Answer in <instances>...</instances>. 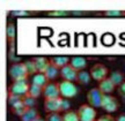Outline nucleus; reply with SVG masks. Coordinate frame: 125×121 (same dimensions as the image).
<instances>
[{
	"label": "nucleus",
	"mask_w": 125,
	"mask_h": 121,
	"mask_svg": "<svg viewBox=\"0 0 125 121\" xmlns=\"http://www.w3.org/2000/svg\"><path fill=\"white\" fill-rule=\"evenodd\" d=\"M71 108V103L68 99L62 97L53 99H44V111L46 113H60L67 112Z\"/></svg>",
	"instance_id": "1"
},
{
	"label": "nucleus",
	"mask_w": 125,
	"mask_h": 121,
	"mask_svg": "<svg viewBox=\"0 0 125 121\" xmlns=\"http://www.w3.org/2000/svg\"><path fill=\"white\" fill-rule=\"evenodd\" d=\"M29 82L28 80H22V81H15L8 88V95L10 96H15L19 98H24L26 96H28V91H29Z\"/></svg>",
	"instance_id": "2"
},
{
	"label": "nucleus",
	"mask_w": 125,
	"mask_h": 121,
	"mask_svg": "<svg viewBox=\"0 0 125 121\" xmlns=\"http://www.w3.org/2000/svg\"><path fill=\"white\" fill-rule=\"evenodd\" d=\"M58 86H59L60 97L64 99L74 98L76 95H78V86L73 82H68V81L62 80V82L58 83Z\"/></svg>",
	"instance_id": "3"
},
{
	"label": "nucleus",
	"mask_w": 125,
	"mask_h": 121,
	"mask_svg": "<svg viewBox=\"0 0 125 121\" xmlns=\"http://www.w3.org/2000/svg\"><path fill=\"white\" fill-rule=\"evenodd\" d=\"M9 76L13 80V82L15 81H22L28 78V72L26 69L24 62H15L9 67Z\"/></svg>",
	"instance_id": "4"
},
{
	"label": "nucleus",
	"mask_w": 125,
	"mask_h": 121,
	"mask_svg": "<svg viewBox=\"0 0 125 121\" xmlns=\"http://www.w3.org/2000/svg\"><path fill=\"white\" fill-rule=\"evenodd\" d=\"M76 114L80 121H96V117H97L96 110L89 106L88 104H83L79 106Z\"/></svg>",
	"instance_id": "5"
},
{
	"label": "nucleus",
	"mask_w": 125,
	"mask_h": 121,
	"mask_svg": "<svg viewBox=\"0 0 125 121\" xmlns=\"http://www.w3.org/2000/svg\"><path fill=\"white\" fill-rule=\"evenodd\" d=\"M101 108H103L108 114H111V113L116 112L117 110L119 108V102L112 95H103Z\"/></svg>",
	"instance_id": "6"
},
{
	"label": "nucleus",
	"mask_w": 125,
	"mask_h": 121,
	"mask_svg": "<svg viewBox=\"0 0 125 121\" xmlns=\"http://www.w3.org/2000/svg\"><path fill=\"white\" fill-rule=\"evenodd\" d=\"M89 74L92 76V80L101 82L104 78H107L109 75V69H108L103 63H95L93 67L90 68Z\"/></svg>",
	"instance_id": "7"
},
{
	"label": "nucleus",
	"mask_w": 125,
	"mask_h": 121,
	"mask_svg": "<svg viewBox=\"0 0 125 121\" xmlns=\"http://www.w3.org/2000/svg\"><path fill=\"white\" fill-rule=\"evenodd\" d=\"M87 102L88 105L92 106L94 108H98L101 107V104H102V99H103V94L98 90V88H92V89L87 92Z\"/></svg>",
	"instance_id": "8"
},
{
	"label": "nucleus",
	"mask_w": 125,
	"mask_h": 121,
	"mask_svg": "<svg viewBox=\"0 0 125 121\" xmlns=\"http://www.w3.org/2000/svg\"><path fill=\"white\" fill-rule=\"evenodd\" d=\"M43 96H44V99L59 98L60 94H59L58 83H56V82H49L43 88Z\"/></svg>",
	"instance_id": "9"
},
{
	"label": "nucleus",
	"mask_w": 125,
	"mask_h": 121,
	"mask_svg": "<svg viewBox=\"0 0 125 121\" xmlns=\"http://www.w3.org/2000/svg\"><path fill=\"white\" fill-rule=\"evenodd\" d=\"M59 75L62 76V78L64 81H68V82H76V76H78V72H76L74 68L70 66V65H67L65 66L64 68L60 69V72H59Z\"/></svg>",
	"instance_id": "10"
},
{
	"label": "nucleus",
	"mask_w": 125,
	"mask_h": 121,
	"mask_svg": "<svg viewBox=\"0 0 125 121\" xmlns=\"http://www.w3.org/2000/svg\"><path fill=\"white\" fill-rule=\"evenodd\" d=\"M50 65H52L54 67H57L58 69H62L65 66L70 65V58L65 57V55H53L49 59Z\"/></svg>",
	"instance_id": "11"
},
{
	"label": "nucleus",
	"mask_w": 125,
	"mask_h": 121,
	"mask_svg": "<svg viewBox=\"0 0 125 121\" xmlns=\"http://www.w3.org/2000/svg\"><path fill=\"white\" fill-rule=\"evenodd\" d=\"M98 90L102 92L103 95H111L114 91H115V89H116V86H115V84L112 83L111 81L109 80V77H107V78H104L103 81H101V82H98Z\"/></svg>",
	"instance_id": "12"
},
{
	"label": "nucleus",
	"mask_w": 125,
	"mask_h": 121,
	"mask_svg": "<svg viewBox=\"0 0 125 121\" xmlns=\"http://www.w3.org/2000/svg\"><path fill=\"white\" fill-rule=\"evenodd\" d=\"M70 66H72L76 72L85 70V68L87 67V60L83 57L76 55V57H73L70 59Z\"/></svg>",
	"instance_id": "13"
},
{
	"label": "nucleus",
	"mask_w": 125,
	"mask_h": 121,
	"mask_svg": "<svg viewBox=\"0 0 125 121\" xmlns=\"http://www.w3.org/2000/svg\"><path fill=\"white\" fill-rule=\"evenodd\" d=\"M32 61L35 63L37 73H44L50 65L49 59H46L45 57H35V58L32 59Z\"/></svg>",
	"instance_id": "14"
},
{
	"label": "nucleus",
	"mask_w": 125,
	"mask_h": 121,
	"mask_svg": "<svg viewBox=\"0 0 125 121\" xmlns=\"http://www.w3.org/2000/svg\"><path fill=\"white\" fill-rule=\"evenodd\" d=\"M108 77L115 84V86H119L123 82H125V75L121 70H114V72H111L109 74Z\"/></svg>",
	"instance_id": "15"
},
{
	"label": "nucleus",
	"mask_w": 125,
	"mask_h": 121,
	"mask_svg": "<svg viewBox=\"0 0 125 121\" xmlns=\"http://www.w3.org/2000/svg\"><path fill=\"white\" fill-rule=\"evenodd\" d=\"M27 108L28 107L24 105V103H23V99L19 100L16 103H14L13 105H10V111H12V113L15 114V115H18V117H22V114L27 111Z\"/></svg>",
	"instance_id": "16"
},
{
	"label": "nucleus",
	"mask_w": 125,
	"mask_h": 121,
	"mask_svg": "<svg viewBox=\"0 0 125 121\" xmlns=\"http://www.w3.org/2000/svg\"><path fill=\"white\" fill-rule=\"evenodd\" d=\"M48 83H49V80L46 78V76L44 75V73H36L35 75L32 76V80H31V84L41 86L42 89H43Z\"/></svg>",
	"instance_id": "17"
},
{
	"label": "nucleus",
	"mask_w": 125,
	"mask_h": 121,
	"mask_svg": "<svg viewBox=\"0 0 125 121\" xmlns=\"http://www.w3.org/2000/svg\"><path fill=\"white\" fill-rule=\"evenodd\" d=\"M38 117H41L38 111L35 107L27 108V111L22 114V117H20L21 121H35Z\"/></svg>",
	"instance_id": "18"
},
{
	"label": "nucleus",
	"mask_w": 125,
	"mask_h": 121,
	"mask_svg": "<svg viewBox=\"0 0 125 121\" xmlns=\"http://www.w3.org/2000/svg\"><path fill=\"white\" fill-rule=\"evenodd\" d=\"M90 80H92V76H90L89 72L87 70H81V72H78V76H76V82L81 85H87L89 84Z\"/></svg>",
	"instance_id": "19"
},
{
	"label": "nucleus",
	"mask_w": 125,
	"mask_h": 121,
	"mask_svg": "<svg viewBox=\"0 0 125 121\" xmlns=\"http://www.w3.org/2000/svg\"><path fill=\"white\" fill-rule=\"evenodd\" d=\"M59 72H60V69H58L57 67H54L52 65H49V67L46 68V70L44 72V75L49 80V82H51V81L57 78V76L59 75Z\"/></svg>",
	"instance_id": "20"
},
{
	"label": "nucleus",
	"mask_w": 125,
	"mask_h": 121,
	"mask_svg": "<svg viewBox=\"0 0 125 121\" xmlns=\"http://www.w3.org/2000/svg\"><path fill=\"white\" fill-rule=\"evenodd\" d=\"M43 95V89L41 86H37L35 84H30L29 86V91H28V96L31 97V98H40L41 96Z\"/></svg>",
	"instance_id": "21"
},
{
	"label": "nucleus",
	"mask_w": 125,
	"mask_h": 121,
	"mask_svg": "<svg viewBox=\"0 0 125 121\" xmlns=\"http://www.w3.org/2000/svg\"><path fill=\"white\" fill-rule=\"evenodd\" d=\"M15 36H16V29H15V26H14L13 23H9L8 27H7V39H8V43L10 45L14 43Z\"/></svg>",
	"instance_id": "22"
},
{
	"label": "nucleus",
	"mask_w": 125,
	"mask_h": 121,
	"mask_svg": "<svg viewBox=\"0 0 125 121\" xmlns=\"http://www.w3.org/2000/svg\"><path fill=\"white\" fill-rule=\"evenodd\" d=\"M62 121H80L76 114V111L70 110L62 114Z\"/></svg>",
	"instance_id": "23"
},
{
	"label": "nucleus",
	"mask_w": 125,
	"mask_h": 121,
	"mask_svg": "<svg viewBox=\"0 0 125 121\" xmlns=\"http://www.w3.org/2000/svg\"><path fill=\"white\" fill-rule=\"evenodd\" d=\"M24 66H26V69H27L28 72V75L30 76V75H35L36 73H37V70H36V67H35V63H34V61L32 60H27L26 62H24Z\"/></svg>",
	"instance_id": "24"
},
{
	"label": "nucleus",
	"mask_w": 125,
	"mask_h": 121,
	"mask_svg": "<svg viewBox=\"0 0 125 121\" xmlns=\"http://www.w3.org/2000/svg\"><path fill=\"white\" fill-rule=\"evenodd\" d=\"M104 15L109 17H122L125 16V10H107L104 12Z\"/></svg>",
	"instance_id": "25"
},
{
	"label": "nucleus",
	"mask_w": 125,
	"mask_h": 121,
	"mask_svg": "<svg viewBox=\"0 0 125 121\" xmlns=\"http://www.w3.org/2000/svg\"><path fill=\"white\" fill-rule=\"evenodd\" d=\"M45 121H62V115L60 113H48Z\"/></svg>",
	"instance_id": "26"
},
{
	"label": "nucleus",
	"mask_w": 125,
	"mask_h": 121,
	"mask_svg": "<svg viewBox=\"0 0 125 121\" xmlns=\"http://www.w3.org/2000/svg\"><path fill=\"white\" fill-rule=\"evenodd\" d=\"M23 103H24V105H26L28 108H31V107H35L37 102H36L35 98H31L29 96H26V97L23 98Z\"/></svg>",
	"instance_id": "27"
},
{
	"label": "nucleus",
	"mask_w": 125,
	"mask_h": 121,
	"mask_svg": "<svg viewBox=\"0 0 125 121\" xmlns=\"http://www.w3.org/2000/svg\"><path fill=\"white\" fill-rule=\"evenodd\" d=\"M96 121H116V118H114L111 114H104L98 118Z\"/></svg>",
	"instance_id": "28"
},
{
	"label": "nucleus",
	"mask_w": 125,
	"mask_h": 121,
	"mask_svg": "<svg viewBox=\"0 0 125 121\" xmlns=\"http://www.w3.org/2000/svg\"><path fill=\"white\" fill-rule=\"evenodd\" d=\"M118 94L121 95L122 97L125 98V82H123V83L118 86Z\"/></svg>",
	"instance_id": "29"
},
{
	"label": "nucleus",
	"mask_w": 125,
	"mask_h": 121,
	"mask_svg": "<svg viewBox=\"0 0 125 121\" xmlns=\"http://www.w3.org/2000/svg\"><path fill=\"white\" fill-rule=\"evenodd\" d=\"M67 12H51V13H49V15H52V16H54V15H59V16H62V15H66Z\"/></svg>",
	"instance_id": "30"
},
{
	"label": "nucleus",
	"mask_w": 125,
	"mask_h": 121,
	"mask_svg": "<svg viewBox=\"0 0 125 121\" xmlns=\"http://www.w3.org/2000/svg\"><path fill=\"white\" fill-rule=\"evenodd\" d=\"M116 121H125V113H122L116 118Z\"/></svg>",
	"instance_id": "31"
},
{
	"label": "nucleus",
	"mask_w": 125,
	"mask_h": 121,
	"mask_svg": "<svg viewBox=\"0 0 125 121\" xmlns=\"http://www.w3.org/2000/svg\"><path fill=\"white\" fill-rule=\"evenodd\" d=\"M35 121H45V119H43V118H42V117H38V118H37V119H36Z\"/></svg>",
	"instance_id": "32"
}]
</instances>
